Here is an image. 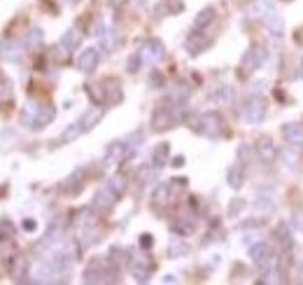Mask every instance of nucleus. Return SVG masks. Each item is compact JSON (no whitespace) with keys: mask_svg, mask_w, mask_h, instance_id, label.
I'll return each mask as SVG.
<instances>
[{"mask_svg":"<svg viewBox=\"0 0 303 285\" xmlns=\"http://www.w3.org/2000/svg\"><path fill=\"white\" fill-rule=\"evenodd\" d=\"M96 64H98V52L96 49H86V52L80 56V68L86 70V73H91V70L96 68Z\"/></svg>","mask_w":303,"mask_h":285,"instance_id":"f257e3e1","label":"nucleus"},{"mask_svg":"<svg viewBox=\"0 0 303 285\" xmlns=\"http://www.w3.org/2000/svg\"><path fill=\"white\" fill-rule=\"evenodd\" d=\"M145 49H147V52L140 54V56H145L147 61H154V58H159V56H161V45H159V42H149V45L145 47Z\"/></svg>","mask_w":303,"mask_h":285,"instance_id":"f03ea898","label":"nucleus"},{"mask_svg":"<svg viewBox=\"0 0 303 285\" xmlns=\"http://www.w3.org/2000/svg\"><path fill=\"white\" fill-rule=\"evenodd\" d=\"M287 138H292L294 143L303 145V129H287Z\"/></svg>","mask_w":303,"mask_h":285,"instance_id":"7ed1b4c3","label":"nucleus"}]
</instances>
